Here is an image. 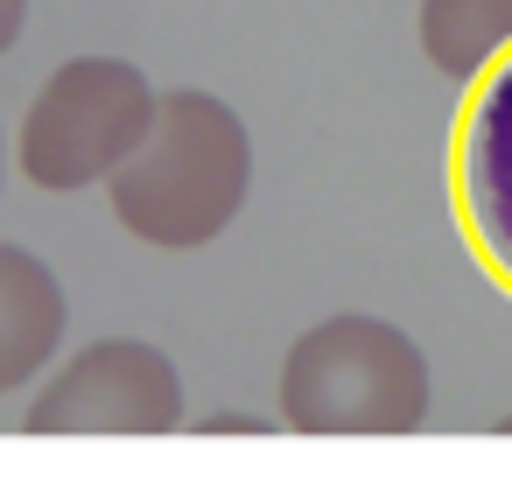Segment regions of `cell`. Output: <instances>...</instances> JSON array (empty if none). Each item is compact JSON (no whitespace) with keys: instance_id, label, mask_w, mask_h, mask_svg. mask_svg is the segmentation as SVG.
I'll list each match as a JSON object with an SVG mask.
<instances>
[{"instance_id":"obj_1","label":"cell","mask_w":512,"mask_h":484,"mask_svg":"<svg viewBox=\"0 0 512 484\" xmlns=\"http://www.w3.org/2000/svg\"><path fill=\"white\" fill-rule=\"evenodd\" d=\"M253 190V134L218 92H162V113L148 141L120 162L106 183L113 218L162 253H197L211 246Z\"/></svg>"},{"instance_id":"obj_2","label":"cell","mask_w":512,"mask_h":484,"mask_svg":"<svg viewBox=\"0 0 512 484\" xmlns=\"http://www.w3.org/2000/svg\"><path fill=\"white\" fill-rule=\"evenodd\" d=\"M428 358L386 316H323L281 358V421L295 435H414L428 421Z\"/></svg>"},{"instance_id":"obj_3","label":"cell","mask_w":512,"mask_h":484,"mask_svg":"<svg viewBox=\"0 0 512 484\" xmlns=\"http://www.w3.org/2000/svg\"><path fill=\"white\" fill-rule=\"evenodd\" d=\"M162 113V92L127 57H71L43 78V92L22 113V176L36 190H99L120 176V162L148 141Z\"/></svg>"},{"instance_id":"obj_4","label":"cell","mask_w":512,"mask_h":484,"mask_svg":"<svg viewBox=\"0 0 512 484\" xmlns=\"http://www.w3.org/2000/svg\"><path fill=\"white\" fill-rule=\"evenodd\" d=\"M183 421V372L148 337H99L29 400V435H162Z\"/></svg>"},{"instance_id":"obj_5","label":"cell","mask_w":512,"mask_h":484,"mask_svg":"<svg viewBox=\"0 0 512 484\" xmlns=\"http://www.w3.org/2000/svg\"><path fill=\"white\" fill-rule=\"evenodd\" d=\"M449 190H456V225L477 267L512 295V50L470 85L456 113Z\"/></svg>"},{"instance_id":"obj_6","label":"cell","mask_w":512,"mask_h":484,"mask_svg":"<svg viewBox=\"0 0 512 484\" xmlns=\"http://www.w3.org/2000/svg\"><path fill=\"white\" fill-rule=\"evenodd\" d=\"M64 330H71V302L50 260L0 239V393H22L36 372H50Z\"/></svg>"},{"instance_id":"obj_7","label":"cell","mask_w":512,"mask_h":484,"mask_svg":"<svg viewBox=\"0 0 512 484\" xmlns=\"http://www.w3.org/2000/svg\"><path fill=\"white\" fill-rule=\"evenodd\" d=\"M414 36L449 85H477L512 50V0H421Z\"/></svg>"},{"instance_id":"obj_8","label":"cell","mask_w":512,"mask_h":484,"mask_svg":"<svg viewBox=\"0 0 512 484\" xmlns=\"http://www.w3.org/2000/svg\"><path fill=\"white\" fill-rule=\"evenodd\" d=\"M22 22H29V0H0V57L22 43Z\"/></svg>"},{"instance_id":"obj_9","label":"cell","mask_w":512,"mask_h":484,"mask_svg":"<svg viewBox=\"0 0 512 484\" xmlns=\"http://www.w3.org/2000/svg\"><path fill=\"white\" fill-rule=\"evenodd\" d=\"M197 428H204V435H260L267 421H253V414H204Z\"/></svg>"},{"instance_id":"obj_10","label":"cell","mask_w":512,"mask_h":484,"mask_svg":"<svg viewBox=\"0 0 512 484\" xmlns=\"http://www.w3.org/2000/svg\"><path fill=\"white\" fill-rule=\"evenodd\" d=\"M0 176H8V141H0Z\"/></svg>"},{"instance_id":"obj_11","label":"cell","mask_w":512,"mask_h":484,"mask_svg":"<svg viewBox=\"0 0 512 484\" xmlns=\"http://www.w3.org/2000/svg\"><path fill=\"white\" fill-rule=\"evenodd\" d=\"M498 428H505V435H512V414H498Z\"/></svg>"}]
</instances>
